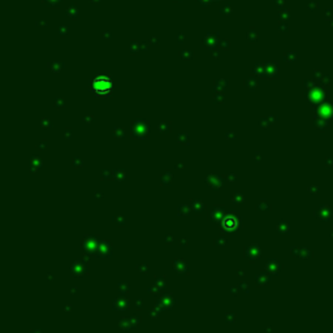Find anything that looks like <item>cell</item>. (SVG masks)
I'll use <instances>...</instances> for the list:
<instances>
[{"mask_svg":"<svg viewBox=\"0 0 333 333\" xmlns=\"http://www.w3.org/2000/svg\"><path fill=\"white\" fill-rule=\"evenodd\" d=\"M93 86H94V90L98 94L103 95V94H107L111 91V88H112V82H111V79L107 77H98L97 79H94Z\"/></svg>","mask_w":333,"mask_h":333,"instance_id":"cell-1","label":"cell"}]
</instances>
